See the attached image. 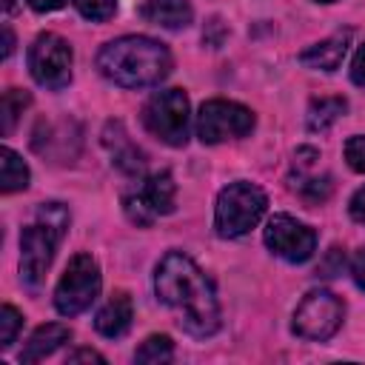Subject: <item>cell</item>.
<instances>
[{"label": "cell", "instance_id": "obj_16", "mask_svg": "<svg viewBox=\"0 0 365 365\" xmlns=\"http://www.w3.org/2000/svg\"><path fill=\"white\" fill-rule=\"evenodd\" d=\"M71 339V328L68 325H63V322H46V325H40L31 336H29V342L23 345V351H20V362H40V359H46V356H51L63 342H68Z\"/></svg>", "mask_w": 365, "mask_h": 365}, {"label": "cell", "instance_id": "obj_28", "mask_svg": "<svg viewBox=\"0 0 365 365\" xmlns=\"http://www.w3.org/2000/svg\"><path fill=\"white\" fill-rule=\"evenodd\" d=\"M351 274H354V282L365 291V248H359L351 259Z\"/></svg>", "mask_w": 365, "mask_h": 365}, {"label": "cell", "instance_id": "obj_23", "mask_svg": "<svg viewBox=\"0 0 365 365\" xmlns=\"http://www.w3.org/2000/svg\"><path fill=\"white\" fill-rule=\"evenodd\" d=\"M74 6L86 20H94V23H103L117 11V0H74Z\"/></svg>", "mask_w": 365, "mask_h": 365}, {"label": "cell", "instance_id": "obj_31", "mask_svg": "<svg viewBox=\"0 0 365 365\" xmlns=\"http://www.w3.org/2000/svg\"><path fill=\"white\" fill-rule=\"evenodd\" d=\"M14 51V34L9 26H3V57H9Z\"/></svg>", "mask_w": 365, "mask_h": 365}, {"label": "cell", "instance_id": "obj_2", "mask_svg": "<svg viewBox=\"0 0 365 365\" xmlns=\"http://www.w3.org/2000/svg\"><path fill=\"white\" fill-rule=\"evenodd\" d=\"M97 68L106 80L123 88H145L171 74V51L154 37L128 34L100 48Z\"/></svg>", "mask_w": 365, "mask_h": 365}, {"label": "cell", "instance_id": "obj_29", "mask_svg": "<svg viewBox=\"0 0 365 365\" xmlns=\"http://www.w3.org/2000/svg\"><path fill=\"white\" fill-rule=\"evenodd\" d=\"M68 362H106V356L91 351V348H80V351L68 354Z\"/></svg>", "mask_w": 365, "mask_h": 365}, {"label": "cell", "instance_id": "obj_7", "mask_svg": "<svg viewBox=\"0 0 365 365\" xmlns=\"http://www.w3.org/2000/svg\"><path fill=\"white\" fill-rule=\"evenodd\" d=\"M342 317H345V305L336 294L325 291V288H314L308 291L297 311H294V334L302 336V339H311V342H325L331 339L339 325H342Z\"/></svg>", "mask_w": 365, "mask_h": 365}, {"label": "cell", "instance_id": "obj_3", "mask_svg": "<svg viewBox=\"0 0 365 365\" xmlns=\"http://www.w3.org/2000/svg\"><path fill=\"white\" fill-rule=\"evenodd\" d=\"M66 228H68V211L57 200L40 202L37 220L23 228V234H20V279L29 288H37L46 279V271L51 268L54 251L63 242Z\"/></svg>", "mask_w": 365, "mask_h": 365}, {"label": "cell", "instance_id": "obj_13", "mask_svg": "<svg viewBox=\"0 0 365 365\" xmlns=\"http://www.w3.org/2000/svg\"><path fill=\"white\" fill-rule=\"evenodd\" d=\"M131 319H134V302H131V297L125 291H114L108 297V302L97 311L94 328H97V334H103L108 339H120V336L128 334Z\"/></svg>", "mask_w": 365, "mask_h": 365}, {"label": "cell", "instance_id": "obj_26", "mask_svg": "<svg viewBox=\"0 0 365 365\" xmlns=\"http://www.w3.org/2000/svg\"><path fill=\"white\" fill-rule=\"evenodd\" d=\"M348 214H351L354 222H362V225H365V185L354 191V197H351V202H348Z\"/></svg>", "mask_w": 365, "mask_h": 365}, {"label": "cell", "instance_id": "obj_1", "mask_svg": "<svg viewBox=\"0 0 365 365\" xmlns=\"http://www.w3.org/2000/svg\"><path fill=\"white\" fill-rule=\"evenodd\" d=\"M154 291H157V299L168 311H174L177 325L185 334L205 339L220 331L222 317H220V302H217L214 285L188 254L168 251L157 262Z\"/></svg>", "mask_w": 365, "mask_h": 365}, {"label": "cell", "instance_id": "obj_19", "mask_svg": "<svg viewBox=\"0 0 365 365\" xmlns=\"http://www.w3.org/2000/svg\"><path fill=\"white\" fill-rule=\"evenodd\" d=\"M171 359H174V342L165 334L145 336V342L134 351V362H140V365H163Z\"/></svg>", "mask_w": 365, "mask_h": 365}, {"label": "cell", "instance_id": "obj_17", "mask_svg": "<svg viewBox=\"0 0 365 365\" xmlns=\"http://www.w3.org/2000/svg\"><path fill=\"white\" fill-rule=\"evenodd\" d=\"M348 103L345 97H314L308 103V114H305V125L308 131H328L342 114H345Z\"/></svg>", "mask_w": 365, "mask_h": 365}, {"label": "cell", "instance_id": "obj_11", "mask_svg": "<svg viewBox=\"0 0 365 365\" xmlns=\"http://www.w3.org/2000/svg\"><path fill=\"white\" fill-rule=\"evenodd\" d=\"M262 240L271 248V254H277L279 259L294 262V265L308 262L317 251V231L291 214H274L265 225Z\"/></svg>", "mask_w": 365, "mask_h": 365}, {"label": "cell", "instance_id": "obj_4", "mask_svg": "<svg viewBox=\"0 0 365 365\" xmlns=\"http://www.w3.org/2000/svg\"><path fill=\"white\" fill-rule=\"evenodd\" d=\"M268 208V197L259 185L237 180L228 182L220 194H217V205H214V228L222 240H237L242 234H248L265 214Z\"/></svg>", "mask_w": 365, "mask_h": 365}, {"label": "cell", "instance_id": "obj_27", "mask_svg": "<svg viewBox=\"0 0 365 365\" xmlns=\"http://www.w3.org/2000/svg\"><path fill=\"white\" fill-rule=\"evenodd\" d=\"M351 80L365 88V43L356 48V54H354V60H351Z\"/></svg>", "mask_w": 365, "mask_h": 365}, {"label": "cell", "instance_id": "obj_9", "mask_svg": "<svg viewBox=\"0 0 365 365\" xmlns=\"http://www.w3.org/2000/svg\"><path fill=\"white\" fill-rule=\"evenodd\" d=\"M254 128V111L234 100H208L200 106L197 114V137L208 145L240 140L251 134Z\"/></svg>", "mask_w": 365, "mask_h": 365}, {"label": "cell", "instance_id": "obj_5", "mask_svg": "<svg viewBox=\"0 0 365 365\" xmlns=\"http://www.w3.org/2000/svg\"><path fill=\"white\" fill-rule=\"evenodd\" d=\"M188 123H191V103L182 88H165L145 100L143 106V125L151 137L165 145H185L188 143Z\"/></svg>", "mask_w": 365, "mask_h": 365}, {"label": "cell", "instance_id": "obj_10", "mask_svg": "<svg viewBox=\"0 0 365 365\" xmlns=\"http://www.w3.org/2000/svg\"><path fill=\"white\" fill-rule=\"evenodd\" d=\"M177 202V185L171 171H154L143 180V185L123 197V211L134 225H151L157 217H165L174 211Z\"/></svg>", "mask_w": 365, "mask_h": 365}, {"label": "cell", "instance_id": "obj_20", "mask_svg": "<svg viewBox=\"0 0 365 365\" xmlns=\"http://www.w3.org/2000/svg\"><path fill=\"white\" fill-rule=\"evenodd\" d=\"M331 188H334V182H331L328 174L317 177V174H305V171H299V177L294 180V191H297L305 202H311V205L328 200V197H331Z\"/></svg>", "mask_w": 365, "mask_h": 365}, {"label": "cell", "instance_id": "obj_25", "mask_svg": "<svg viewBox=\"0 0 365 365\" xmlns=\"http://www.w3.org/2000/svg\"><path fill=\"white\" fill-rule=\"evenodd\" d=\"M342 268H345V254H342L339 248H331L328 257H325V262H319V271H317V274H322V277H336V274H342Z\"/></svg>", "mask_w": 365, "mask_h": 365}, {"label": "cell", "instance_id": "obj_21", "mask_svg": "<svg viewBox=\"0 0 365 365\" xmlns=\"http://www.w3.org/2000/svg\"><path fill=\"white\" fill-rule=\"evenodd\" d=\"M29 103H31L29 91H20V88H9V91L3 94V103H0V128H3L6 137L14 131L20 114H23V108H26Z\"/></svg>", "mask_w": 365, "mask_h": 365}, {"label": "cell", "instance_id": "obj_24", "mask_svg": "<svg viewBox=\"0 0 365 365\" xmlns=\"http://www.w3.org/2000/svg\"><path fill=\"white\" fill-rule=\"evenodd\" d=\"M345 160H348L351 171L365 174V134L351 137V140L345 143Z\"/></svg>", "mask_w": 365, "mask_h": 365}, {"label": "cell", "instance_id": "obj_22", "mask_svg": "<svg viewBox=\"0 0 365 365\" xmlns=\"http://www.w3.org/2000/svg\"><path fill=\"white\" fill-rule=\"evenodd\" d=\"M23 328V314L14 308V305H3L0 308V348H11V342L17 339Z\"/></svg>", "mask_w": 365, "mask_h": 365}, {"label": "cell", "instance_id": "obj_18", "mask_svg": "<svg viewBox=\"0 0 365 365\" xmlns=\"http://www.w3.org/2000/svg\"><path fill=\"white\" fill-rule=\"evenodd\" d=\"M26 185H29V165L20 160L17 151L3 145L0 148V188H3V194L23 191Z\"/></svg>", "mask_w": 365, "mask_h": 365}, {"label": "cell", "instance_id": "obj_32", "mask_svg": "<svg viewBox=\"0 0 365 365\" xmlns=\"http://www.w3.org/2000/svg\"><path fill=\"white\" fill-rule=\"evenodd\" d=\"M17 11V0H3V14H14Z\"/></svg>", "mask_w": 365, "mask_h": 365}, {"label": "cell", "instance_id": "obj_30", "mask_svg": "<svg viewBox=\"0 0 365 365\" xmlns=\"http://www.w3.org/2000/svg\"><path fill=\"white\" fill-rule=\"evenodd\" d=\"M34 11H54L60 6H66V0H26Z\"/></svg>", "mask_w": 365, "mask_h": 365}, {"label": "cell", "instance_id": "obj_14", "mask_svg": "<svg viewBox=\"0 0 365 365\" xmlns=\"http://www.w3.org/2000/svg\"><path fill=\"white\" fill-rule=\"evenodd\" d=\"M348 46H351V31H336V34L308 46L299 54V63L305 68H314V71H336L348 54Z\"/></svg>", "mask_w": 365, "mask_h": 365}, {"label": "cell", "instance_id": "obj_12", "mask_svg": "<svg viewBox=\"0 0 365 365\" xmlns=\"http://www.w3.org/2000/svg\"><path fill=\"white\" fill-rule=\"evenodd\" d=\"M103 145L108 148L111 163H114L123 174H128V177H143V171H145V154H143V148H137V145L131 143V137L125 134V128H123L120 120H114V123L106 125V131H103Z\"/></svg>", "mask_w": 365, "mask_h": 365}, {"label": "cell", "instance_id": "obj_8", "mask_svg": "<svg viewBox=\"0 0 365 365\" xmlns=\"http://www.w3.org/2000/svg\"><path fill=\"white\" fill-rule=\"evenodd\" d=\"M29 71L43 88H66L71 83V46L54 31L37 34L29 46Z\"/></svg>", "mask_w": 365, "mask_h": 365}, {"label": "cell", "instance_id": "obj_33", "mask_svg": "<svg viewBox=\"0 0 365 365\" xmlns=\"http://www.w3.org/2000/svg\"><path fill=\"white\" fill-rule=\"evenodd\" d=\"M314 3H336V0H314Z\"/></svg>", "mask_w": 365, "mask_h": 365}, {"label": "cell", "instance_id": "obj_6", "mask_svg": "<svg viewBox=\"0 0 365 365\" xmlns=\"http://www.w3.org/2000/svg\"><path fill=\"white\" fill-rule=\"evenodd\" d=\"M103 277L100 265L91 254H74L54 288V308L63 317H77L83 314L100 294Z\"/></svg>", "mask_w": 365, "mask_h": 365}, {"label": "cell", "instance_id": "obj_15", "mask_svg": "<svg viewBox=\"0 0 365 365\" xmlns=\"http://www.w3.org/2000/svg\"><path fill=\"white\" fill-rule=\"evenodd\" d=\"M137 14L145 23L163 26V29H185L194 20L191 0H145Z\"/></svg>", "mask_w": 365, "mask_h": 365}]
</instances>
